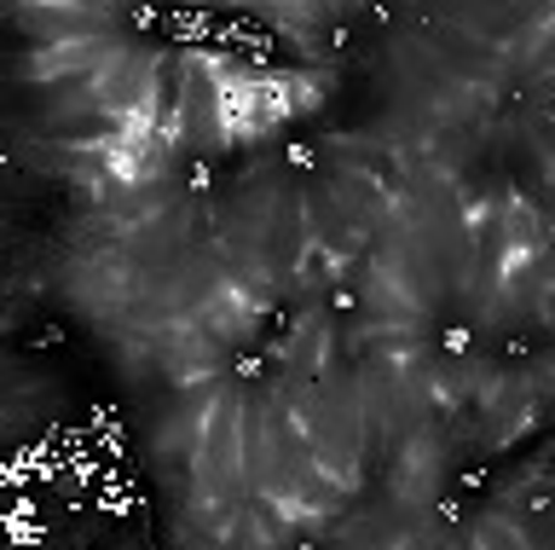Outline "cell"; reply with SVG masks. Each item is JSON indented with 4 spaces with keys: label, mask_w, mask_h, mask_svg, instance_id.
<instances>
[{
    "label": "cell",
    "mask_w": 555,
    "mask_h": 550,
    "mask_svg": "<svg viewBox=\"0 0 555 550\" xmlns=\"http://www.w3.org/2000/svg\"><path fill=\"white\" fill-rule=\"evenodd\" d=\"M237 452H243V400L237 394H215L203 418V446H197V504L203 510L237 487V470H243Z\"/></svg>",
    "instance_id": "6da1fadb"
},
{
    "label": "cell",
    "mask_w": 555,
    "mask_h": 550,
    "mask_svg": "<svg viewBox=\"0 0 555 550\" xmlns=\"http://www.w3.org/2000/svg\"><path fill=\"white\" fill-rule=\"evenodd\" d=\"M156 64L151 53H116V64L93 81V93L81 99V111H116V116H151L156 105Z\"/></svg>",
    "instance_id": "7a4b0ae2"
},
{
    "label": "cell",
    "mask_w": 555,
    "mask_h": 550,
    "mask_svg": "<svg viewBox=\"0 0 555 550\" xmlns=\"http://www.w3.org/2000/svg\"><path fill=\"white\" fill-rule=\"evenodd\" d=\"M17 24H24V36H29L35 47L116 36L111 12H99V7H59V0H17Z\"/></svg>",
    "instance_id": "3957f363"
},
{
    "label": "cell",
    "mask_w": 555,
    "mask_h": 550,
    "mask_svg": "<svg viewBox=\"0 0 555 550\" xmlns=\"http://www.w3.org/2000/svg\"><path fill=\"white\" fill-rule=\"evenodd\" d=\"M225 88H220V76L208 71L203 59H191L185 64V105H180V140L185 145H197V151H208V145H220L225 140Z\"/></svg>",
    "instance_id": "277c9868"
},
{
    "label": "cell",
    "mask_w": 555,
    "mask_h": 550,
    "mask_svg": "<svg viewBox=\"0 0 555 550\" xmlns=\"http://www.w3.org/2000/svg\"><path fill=\"white\" fill-rule=\"evenodd\" d=\"M116 36H93V41H59V47H35V53L17 64L24 81H52V76H76V71H111L116 64Z\"/></svg>",
    "instance_id": "5b68a950"
},
{
    "label": "cell",
    "mask_w": 555,
    "mask_h": 550,
    "mask_svg": "<svg viewBox=\"0 0 555 550\" xmlns=\"http://www.w3.org/2000/svg\"><path fill=\"white\" fill-rule=\"evenodd\" d=\"M503 267H509V209H492L480 220V244H475V290L486 296L498 279H503Z\"/></svg>",
    "instance_id": "8992f818"
},
{
    "label": "cell",
    "mask_w": 555,
    "mask_h": 550,
    "mask_svg": "<svg viewBox=\"0 0 555 550\" xmlns=\"http://www.w3.org/2000/svg\"><path fill=\"white\" fill-rule=\"evenodd\" d=\"M434 53H440L451 71H468V76H492L498 71V53L475 36H457V29H434Z\"/></svg>",
    "instance_id": "52a82bcc"
},
{
    "label": "cell",
    "mask_w": 555,
    "mask_h": 550,
    "mask_svg": "<svg viewBox=\"0 0 555 550\" xmlns=\"http://www.w3.org/2000/svg\"><path fill=\"white\" fill-rule=\"evenodd\" d=\"M319 348H324V324H319V319H307V324H301V336H295V354H289V371L301 376V383H307L312 371H319Z\"/></svg>",
    "instance_id": "ba28073f"
},
{
    "label": "cell",
    "mask_w": 555,
    "mask_h": 550,
    "mask_svg": "<svg viewBox=\"0 0 555 550\" xmlns=\"http://www.w3.org/2000/svg\"><path fill=\"white\" fill-rule=\"evenodd\" d=\"M532 71L538 76H555V18H550V29L538 36V47H532Z\"/></svg>",
    "instance_id": "9c48e42d"
},
{
    "label": "cell",
    "mask_w": 555,
    "mask_h": 550,
    "mask_svg": "<svg viewBox=\"0 0 555 550\" xmlns=\"http://www.w3.org/2000/svg\"><path fill=\"white\" fill-rule=\"evenodd\" d=\"M59 7H99V12H111L116 0H59Z\"/></svg>",
    "instance_id": "30bf717a"
},
{
    "label": "cell",
    "mask_w": 555,
    "mask_h": 550,
    "mask_svg": "<svg viewBox=\"0 0 555 550\" xmlns=\"http://www.w3.org/2000/svg\"><path fill=\"white\" fill-rule=\"evenodd\" d=\"M550 81H555V76H550Z\"/></svg>",
    "instance_id": "8fae6325"
}]
</instances>
